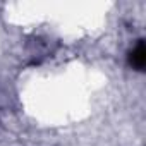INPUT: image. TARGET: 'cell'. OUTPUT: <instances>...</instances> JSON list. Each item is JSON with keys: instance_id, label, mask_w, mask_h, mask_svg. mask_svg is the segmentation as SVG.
Returning a JSON list of instances; mask_svg holds the SVG:
<instances>
[{"instance_id": "cell-1", "label": "cell", "mask_w": 146, "mask_h": 146, "mask_svg": "<svg viewBox=\"0 0 146 146\" xmlns=\"http://www.w3.org/2000/svg\"><path fill=\"white\" fill-rule=\"evenodd\" d=\"M127 65L137 72H143L144 70V65H146V50H144V40L139 38L137 43L129 50L127 53Z\"/></svg>"}]
</instances>
